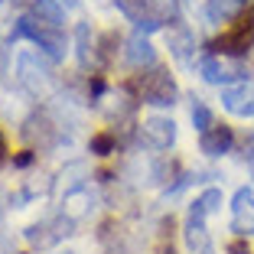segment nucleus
<instances>
[{"mask_svg":"<svg viewBox=\"0 0 254 254\" xmlns=\"http://www.w3.org/2000/svg\"><path fill=\"white\" fill-rule=\"evenodd\" d=\"M232 232L241 238H251L254 235V189L241 186L232 195Z\"/></svg>","mask_w":254,"mask_h":254,"instance_id":"0eeeda50","label":"nucleus"},{"mask_svg":"<svg viewBox=\"0 0 254 254\" xmlns=\"http://www.w3.org/2000/svg\"><path fill=\"white\" fill-rule=\"evenodd\" d=\"M111 137H95V140H91V147H95L98 150V153H101V157H105V153H108V150H111Z\"/></svg>","mask_w":254,"mask_h":254,"instance_id":"6ab92c4d","label":"nucleus"},{"mask_svg":"<svg viewBox=\"0 0 254 254\" xmlns=\"http://www.w3.org/2000/svg\"><path fill=\"white\" fill-rule=\"evenodd\" d=\"M7 68H10V49L3 43H0V78L7 75Z\"/></svg>","mask_w":254,"mask_h":254,"instance_id":"aec40b11","label":"nucleus"},{"mask_svg":"<svg viewBox=\"0 0 254 254\" xmlns=\"http://www.w3.org/2000/svg\"><path fill=\"white\" fill-rule=\"evenodd\" d=\"M248 163H251V170H254V147L248 150Z\"/></svg>","mask_w":254,"mask_h":254,"instance_id":"4be33fe9","label":"nucleus"},{"mask_svg":"<svg viewBox=\"0 0 254 254\" xmlns=\"http://www.w3.org/2000/svg\"><path fill=\"white\" fill-rule=\"evenodd\" d=\"M16 3H26V0H16Z\"/></svg>","mask_w":254,"mask_h":254,"instance_id":"393cba45","label":"nucleus"},{"mask_svg":"<svg viewBox=\"0 0 254 254\" xmlns=\"http://www.w3.org/2000/svg\"><path fill=\"white\" fill-rule=\"evenodd\" d=\"M95 209V192H91L88 183H78V186H68L62 192V205H59V215L68 218V222H82V218L91 215Z\"/></svg>","mask_w":254,"mask_h":254,"instance_id":"423d86ee","label":"nucleus"},{"mask_svg":"<svg viewBox=\"0 0 254 254\" xmlns=\"http://www.w3.org/2000/svg\"><path fill=\"white\" fill-rule=\"evenodd\" d=\"M218 98H222V108L228 114H235V118H254V85L248 82H235V85H225L222 91H218Z\"/></svg>","mask_w":254,"mask_h":254,"instance_id":"6e6552de","label":"nucleus"},{"mask_svg":"<svg viewBox=\"0 0 254 254\" xmlns=\"http://www.w3.org/2000/svg\"><path fill=\"white\" fill-rule=\"evenodd\" d=\"M212 124H215V121H212V111H209V105L195 98V101H192V127L199 130V134H205V130H209Z\"/></svg>","mask_w":254,"mask_h":254,"instance_id":"dca6fc26","label":"nucleus"},{"mask_svg":"<svg viewBox=\"0 0 254 254\" xmlns=\"http://www.w3.org/2000/svg\"><path fill=\"white\" fill-rule=\"evenodd\" d=\"M166 43H170V53L176 56L180 62H189V59H192L195 39H192V33H189V26H183V23L170 26V33H166Z\"/></svg>","mask_w":254,"mask_h":254,"instance_id":"4468645a","label":"nucleus"},{"mask_svg":"<svg viewBox=\"0 0 254 254\" xmlns=\"http://www.w3.org/2000/svg\"><path fill=\"white\" fill-rule=\"evenodd\" d=\"M13 39H30L33 46H39V53L49 56L53 62H62V59H65V46H68L65 33H62V30H46V26H39V23L33 20L30 13L16 20Z\"/></svg>","mask_w":254,"mask_h":254,"instance_id":"f03ea898","label":"nucleus"},{"mask_svg":"<svg viewBox=\"0 0 254 254\" xmlns=\"http://www.w3.org/2000/svg\"><path fill=\"white\" fill-rule=\"evenodd\" d=\"M251 62H254V49H251Z\"/></svg>","mask_w":254,"mask_h":254,"instance_id":"b1692460","label":"nucleus"},{"mask_svg":"<svg viewBox=\"0 0 254 254\" xmlns=\"http://www.w3.org/2000/svg\"><path fill=\"white\" fill-rule=\"evenodd\" d=\"M232 143H235V134H232V127H225V124H212L205 134H199V150L205 157H225L232 150Z\"/></svg>","mask_w":254,"mask_h":254,"instance_id":"9b49d317","label":"nucleus"},{"mask_svg":"<svg viewBox=\"0 0 254 254\" xmlns=\"http://www.w3.org/2000/svg\"><path fill=\"white\" fill-rule=\"evenodd\" d=\"M3 150H7V147H3V137H0V157H3Z\"/></svg>","mask_w":254,"mask_h":254,"instance_id":"5701e85b","label":"nucleus"},{"mask_svg":"<svg viewBox=\"0 0 254 254\" xmlns=\"http://www.w3.org/2000/svg\"><path fill=\"white\" fill-rule=\"evenodd\" d=\"M124 62L137 72H147V68L157 65V49L143 33H134V36L124 43Z\"/></svg>","mask_w":254,"mask_h":254,"instance_id":"1a4fd4ad","label":"nucleus"},{"mask_svg":"<svg viewBox=\"0 0 254 254\" xmlns=\"http://www.w3.org/2000/svg\"><path fill=\"white\" fill-rule=\"evenodd\" d=\"M30 16L39 26H46V30H62L65 26V7H62V0H33Z\"/></svg>","mask_w":254,"mask_h":254,"instance_id":"f8f14e48","label":"nucleus"},{"mask_svg":"<svg viewBox=\"0 0 254 254\" xmlns=\"http://www.w3.org/2000/svg\"><path fill=\"white\" fill-rule=\"evenodd\" d=\"M251 36H254V20H241L238 30L225 33V36L218 39V53H245Z\"/></svg>","mask_w":254,"mask_h":254,"instance_id":"2eb2a0df","label":"nucleus"},{"mask_svg":"<svg viewBox=\"0 0 254 254\" xmlns=\"http://www.w3.org/2000/svg\"><path fill=\"white\" fill-rule=\"evenodd\" d=\"M118 7H121V13L130 16L137 26L143 23V0H118Z\"/></svg>","mask_w":254,"mask_h":254,"instance_id":"a211bd4d","label":"nucleus"},{"mask_svg":"<svg viewBox=\"0 0 254 254\" xmlns=\"http://www.w3.org/2000/svg\"><path fill=\"white\" fill-rule=\"evenodd\" d=\"M0 7H3V0H0Z\"/></svg>","mask_w":254,"mask_h":254,"instance_id":"a878e982","label":"nucleus"},{"mask_svg":"<svg viewBox=\"0 0 254 254\" xmlns=\"http://www.w3.org/2000/svg\"><path fill=\"white\" fill-rule=\"evenodd\" d=\"M0 254H13V248L7 245V238H0Z\"/></svg>","mask_w":254,"mask_h":254,"instance_id":"412c9836","label":"nucleus"},{"mask_svg":"<svg viewBox=\"0 0 254 254\" xmlns=\"http://www.w3.org/2000/svg\"><path fill=\"white\" fill-rule=\"evenodd\" d=\"M180 16V0H143V23L140 30H160L163 23Z\"/></svg>","mask_w":254,"mask_h":254,"instance_id":"9d476101","label":"nucleus"},{"mask_svg":"<svg viewBox=\"0 0 254 254\" xmlns=\"http://www.w3.org/2000/svg\"><path fill=\"white\" fill-rule=\"evenodd\" d=\"M140 140L150 150H170L176 143V121L166 114H150L140 124Z\"/></svg>","mask_w":254,"mask_h":254,"instance_id":"39448f33","label":"nucleus"},{"mask_svg":"<svg viewBox=\"0 0 254 254\" xmlns=\"http://www.w3.org/2000/svg\"><path fill=\"white\" fill-rule=\"evenodd\" d=\"M180 98V88L173 82V75L166 68L153 65L140 75V101L143 105H153V108H173Z\"/></svg>","mask_w":254,"mask_h":254,"instance_id":"7ed1b4c3","label":"nucleus"},{"mask_svg":"<svg viewBox=\"0 0 254 254\" xmlns=\"http://www.w3.org/2000/svg\"><path fill=\"white\" fill-rule=\"evenodd\" d=\"M195 68H199V75L205 78V82L218 85V88L235 85V82H245V65H241L238 59H232L228 53H205L199 62H195Z\"/></svg>","mask_w":254,"mask_h":254,"instance_id":"20e7f679","label":"nucleus"},{"mask_svg":"<svg viewBox=\"0 0 254 254\" xmlns=\"http://www.w3.org/2000/svg\"><path fill=\"white\" fill-rule=\"evenodd\" d=\"M245 3L248 0H205V20L212 26H228L245 13Z\"/></svg>","mask_w":254,"mask_h":254,"instance_id":"ddd939ff","label":"nucleus"},{"mask_svg":"<svg viewBox=\"0 0 254 254\" xmlns=\"http://www.w3.org/2000/svg\"><path fill=\"white\" fill-rule=\"evenodd\" d=\"M195 202H199L202 209H205V215H215V212L222 209V189L209 186V189H205V192H202V195H199Z\"/></svg>","mask_w":254,"mask_h":254,"instance_id":"f3484780","label":"nucleus"},{"mask_svg":"<svg viewBox=\"0 0 254 254\" xmlns=\"http://www.w3.org/2000/svg\"><path fill=\"white\" fill-rule=\"evenodd\" d=\"M49 56H43L39 49H23L13 59V72H16V85L30 95H46L53 85V68H49Z\"/></svg>","mask_w":254,"mask_h":254,"instance_id":"f257e3e1","label":"nucleus"}]
</instances>
